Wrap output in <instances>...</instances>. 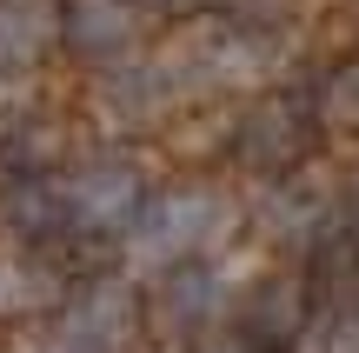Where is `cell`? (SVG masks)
I'll return each mask as SVG.
<instances>
[{
  "label": "cell",
  "instance_id": "obj_1",
  "mask_svg": "<svg viewBox=\"0 0 359 353\" xmlns=\"http://www.w3.org/2000/svg\"><path fill=\"white\" fill-rule=\"evenodd\" d=\"M226 220H233V207L213 187H180V194L140 207V220H133V234H127V253L140 267H180L187 253L219 247V240H226Z\"/></svg>",
  "mask_w": 359,
  "mask_h": 353
},
{
  "label": "cell",
  "instance_id": "obj_2",
  "mask_svg": "<svg viewBox=\"0 0 359 353\" xmlns=\"http://www.w3.org/2000/svg\"><path fill=\"white\" fill-rule=\"evenodd\" d=\"M60 200H67V227L114 234V227L140 220V173L120 167V160H93V167H80V173L60 180Z\"/></svg>",
  "mask_w": 359,
  "mask_h": 353
},
{
  "label": "cell",
  "instance_id": "obj_3",
  "mask_svg": "<svg viewBox=\"0 0 359 353\" xmlns=\"http://www.w3.org/2000/svg\"><path fill=\"white\" fill-rule=\"evenodd\" d=\"M133 34H140V7L133 0H67V13H60V40L80 60H100V67H120Z\"/></svg>",
  "mask_w": 359,
  "mask_h": 353
},
{
  "label": "cell",
  "instance_id": "obj_4",
  "mask_svg": "<svg viewBox=\"0 0 359 353\" xmlns=\"http://www.w3.org/2000/svg\"><path fill=\"white\" fill-rule=\"evenodd\" d=\"M127 333H133V293H127V280H93V287H80L74 300H67V314H60V340L93 347V353H114Z\"/></svg>",
  "mask_w": 359,
  "mask_h": 353
},
{
  "label": "cell",
  "instance_id": "obj_5",
  "mask_svg": "<svg viewBox=\"0 0 359 353\" xmlns=\"http://www.w3.org/2000/svg\"><path fill=\"white\" fill-rule=\"evenodd\" d=\"M173 107V87L160 74V60H120L114 74L100 80V114L114 127H147Z\"/></svg>",
  "mask_w": 359,
  "mask_h": 353
},
{
  "label": "cell",
  "instance_id": "obj_6",
  "mask_svg": "<svg viewBox=\"0 0 359 353\" xmlns=\"http://www.w3.org/2000/svg\"><path fill=\"white\" fill-rule=\"evenodd\" d=\"M60 40V13L47 0H0V87Z\"/></svg>",
  "mask_w": 359,
  "mask_h": 353
},
{
  "label": "cell",
  "instance_id": "obj_7",
  "mask_svg": "<svg viewBox=\"0 0 359 353\" xmlns=\"http://www.w3.org/2000/svg\"><path fill=\"white\" fill-rule=\"evenodd\" d=\"M219 300H226V287H219V274L213 267H173L167 280H160V300H154V314H160V327H206V320L219 314Z\"/></svg>",
  "mask_w": 359,
  "mask_h": 353
},
{
  "label": "cell",
  "instance_id": "obj_8",
  "mask_svg": "<svg viewBox=\"0 0 359 353\" xmlns=\"http://www.w3.org/2000/svg\"><path fill=\"white\" fill-rule=\"evenodd\" d=\"M320 220H333V194L320 173H286V187L266 200V227L280 240H306L320 234Z\"/></svg>",
  "mask_w": 359,
  "mask_h": 353
},
{
  "label": "cell",
  "instance_id": "obj_9",
  "mask_svg": "<svg viewBox=\"0 0 359 353\" xmlns=\"http://www.w3.org/2000/svg\"><path fill=\"white\" fill-rule=\"evenodd\" d=\"M240 160H246V167H293V160H299V120H286V107H259V114H246Z\"/></svg>",
  "mask_w": 359,
  "mask_h": 353
},
{
  "label": "cell",
  "instance_id": "obj_10",
  "mask_svg": "<svg viewBox=\"0 0 359 353\" xmlns=\"http://www.w3.org/2000/svg\"><path fill=\"white\" fill-rule=\"evenodd\" d=\"M0 220H7L13 234H53V227H67L60 180H20L7 200H0Z\"/></svg>",
  "mask_w": 359,
  "mask_h": 353
},
{
  "label": "cell",
  "instance_id": "obj_11",
  "mask_svg": "<svg viewBox=\"0 0 359 353\" xmlns=\"http://www.w3.org/2000/svg\"><path fill=\"white\" fill-rule=\"evenodd\" d=\"M246 327H253V340H286V333H299V287L293 280H266V287L253 293V307H246Z\"/></svg>",
  "mask_w": 359,
  "mask_h": 353
},
{
  "label": "cell",
  "instance_id": "obj_12",
  "mask_svg": "<svg viewBox=\"0 0 359 353\" xmlns=\"http://www.w3.org/2000/svg\"><path fill=\"white\" fill-rule=\"evenodd\" d=\"M53 300V280L27 260H0V314H34Z\"/></svg>",
  "mask_w": 359,
  "mask_h": 353
},
{
  "label": "cell",
  "instance_id": "obj_13",
  "mask_svg": "<svg viewBox=\"0 0 359 353\" xmlns=\"http://www.w3.org/2000/svg\"><path fill=\"white\" fill-rule=\"evenodd\" d=\"M326 120H333V127H359V60L326 87Z\"/></svg>",
  "mask_w": 359,
  "mask_h": 353
},
{
  "label": "cell",
  "instance_id": "obj_14",
  "mask_svg": "<svg viewBox=\"0 0 359 353\" xmlns=\"http://www.w3.org/2000/svg\"><path fill=\"white\" fill-rule=\"evenodd\" d=\"M27 353H93V347H74V340H60V333H53V340H40V347H27Z\"/></svg>",
  "mask_w": 359,
  "mask_h": 353
},
{
  "label": "cell",
  "instance_id": "obj_15",
  "mask_svg": "<svg viewBox=\"0 0 359 353\" xmlns=\"http://www.w3.org/2000/svg\"><path fill=\"white\" fill-rule=\"evenodd\" d=\"M333 353H359V327H346V333H333Z\"/></svg>",
  "mask_w": 359,
  "mask_h": 353
},
{
  "label": "cell",
  "instance_id": "obj_16",
  "mask_svg": "<svg viewBox=\"0 0 359 353\" xmlns=\"http://www.w3.org/2000/svg\"><path fill=\"white\" fill-rule=\"evenodd\" d=\"M206 353H259V347H253V340H213Z\"/></svg>",
  "mask_w": 359,
  "mask_h": 353
},
{
  "label": "cell",
  "instance_id": "obj_17",
  "mask_svg": "<svg viewBox=\"0 0 359 353\" xmlns=\"http://www.w3.org/2000/svg\"><path fill=\"white\" fill-rule=\"evenodd\" d=\"M154 7H200V0H154Z\"/></svg>",
  "mask_w": 359,
  "mask_h": 353
}]
</instances>
